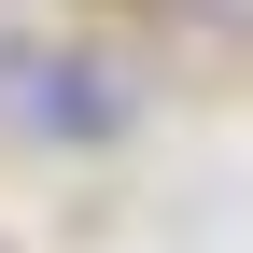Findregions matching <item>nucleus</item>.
Instances as JSON below:
<instances>
[{"instance_id":"obj_1","label":"nucleus","mask_w":253,"mask_h":253,"mask_svg":"<svg viewBox=\"0 0 253 253\" xmlns=\"http://www.w3.org/2000/svg\"><path fill=\"white\" fill-rule=\"evenodd\" d=\"M0 113H28V126H126V84L113 71H56L42 42H14L0 56Z\"/></svg>"}]
</instances>
